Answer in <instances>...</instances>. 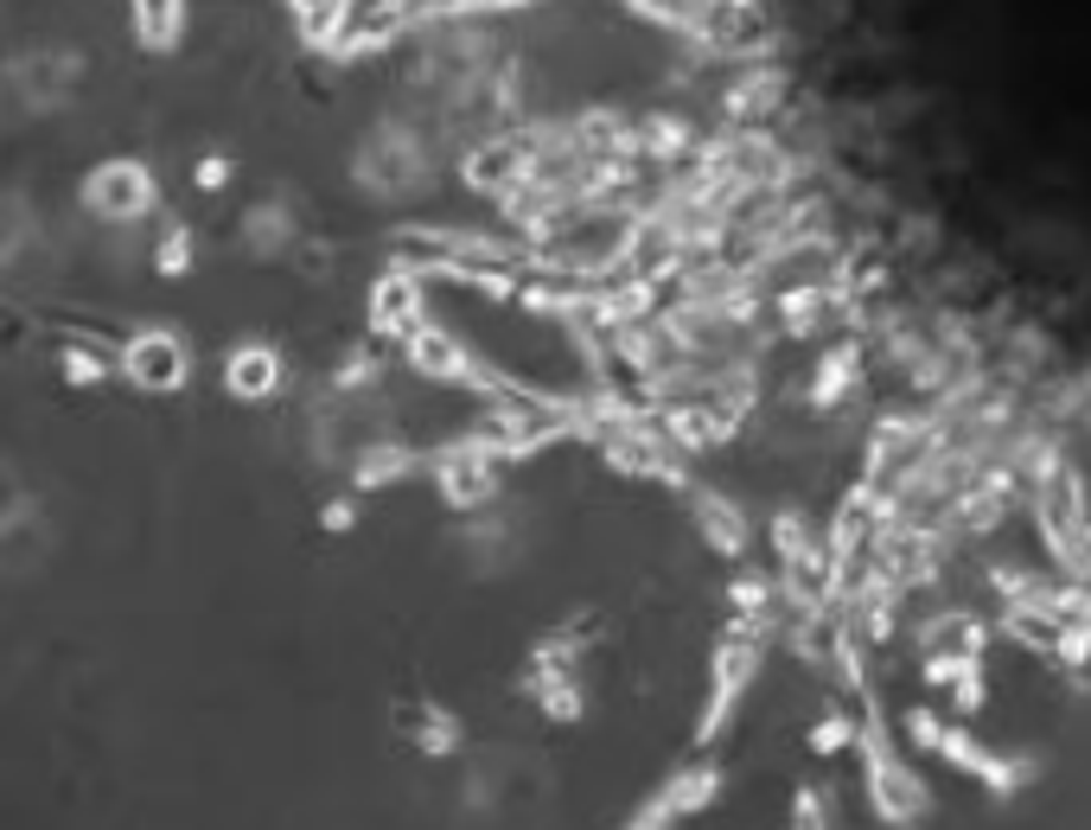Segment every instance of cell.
<instances>
[{
    "label": "cell",
    "mask_w": 1091,
    "mask_h": 830,
    "mask_svg": "<svg viewBox=\"0 0 1091 830\" xmlns=\"http://www.w3.org/2000/svg\"><path fill=\"white\" fill-rule=\"evenodd\" d=\"M64 384H102V358H90V352H64Z\"/></svg>",
    "instance_id": "cell-6"
},
{
    "label": "cell",
    "mask_w": 1091,
    "mask_h": 830,
    "mask_svg": "<svg viewBox=\"0 0 1091 830\" xmlns=\"http://www.w3.org/2000/svg\"><path fill=\"white\" fill-rule=\"evenodd\" d=\"M153 269H160V276H185V269H192V237H185V230H166V244L153 249Z\"/></svg>",
    "instance_id": "cell-5"
},
{
    "label": "cell",
    "mask_w": 1091,
    "mask_h": 830,
    "mask_svg": "<svg viewBox=\"0 0 1091 830\" xmlns=\"http://www.w3.org/2000/svg\"><path fill=\"white\" fill-rule=\"evenodd\" d=\"M274 377H281V365H274L269 345H237V352H230V365H224V384H230V397H249V402L269 397Z\"/></svg>",
    "instance_id": "cell-3"
},
{
    "label": "cell",
    "mask_w": 1091,
    "mask_h": 830,
    "mask_svg": "<svg viewBox=\"0 0 1091 830\" xmlns=\"http://www.w3.org/2000/svg\"><path fill=\"white\" fill-rule=\"evenodd\" d=\"M121 370H128L141 390H180L192 365H185V345L173 333H141V338H128Z\"/></svg>",
    "instance_id": "cell-2"
},
{
    "label": "cell",
    "mask_w": 1091,
    "mask_h": 830,
    "mask_svg": "<svg viewBox=\"0 0 1091 830\" xmlns=\"http://www.w3.org/2000/svg\"><path fill=\"white\" fill-rule=\"evenodd\" d=\"M84 198L102 217H141L160 205V185H153V173L141 160H102L90 180H84Z\"/></svg>",
    "instance_id": "cell-1"
},
{
    "label": "cell",
    "mask_w": 1091,
    "mask_h": 830,
    "mask_svg": "<svg viewBox=\"0 0 1091 830\" xmlns=\"http://www.w3.org/2000/svg\"><path fill=\"white\" fill-rule=\"evenodd\" d=\"M224 180H230V160H224V154L198 160V185H205V192H217V185H224Z\"/></svg>",
    "instance_id": "cell-7"
},
{
    "label": "cell",
    "mask_w": 1091,
    "mask_h": 830,
    "mask_svg": "<svg viewBox=\"0 0 1091 830\" xmlns=\"http://www.w3.org/2000/svg\"><path fill=\"white\" fill-rule=\"evenodd\" d=\"M180 26H185V7H180V0H134V32H141V45L166 52V45L180 39Z\"/></svg>",
    "instance_id": "cell-4"
}]
</instances>
